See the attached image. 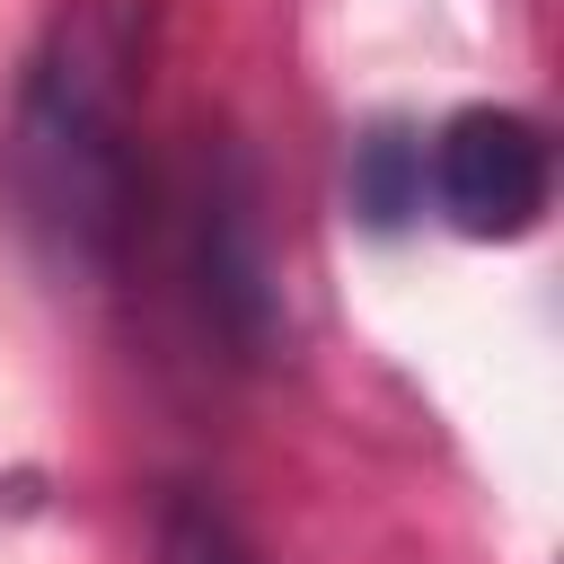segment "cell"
<instances>
[{
  "mask_svg": "<svg viewBox=\"0 0 564 564\" xmlns=\"http://www.w3.org/2000/svg\"><path fill=\"white\" fill-rule=\"evenodd\" d=\"M370 212H379V220L405 212V141H397V132L370 141Z\"/></svg>",
  "mask_w": 564,
  "mask_h": 564,
  "instance_id": "obj_5",
  "label": "cell"
},
{
  "mask_svg": "<svg viewBox=\"0 0 564 564\" xmlns=\"http://www.w3.org/2000/svg\"><path fill=\"white\" fill-rule=\"evenodd\" d=\"M150 88V0H70L26 62L9 123L18 220L62 256L97 264L132 194V115Z\"/></svg>",
  "mask_w": 564,
  "mask_h": 564,
  "instance_id": "obj_1",
  "label": "cell"
},
{
  "mask_svg": "<svg viewBox=\"0 0 564 564\" xmlns=\"http://www.w3.org/2000/svg\"><path fill=\"white\" fill-rule=\"evenodd\" d=\"M546 185H555L546 132L529 115H511V106H467L432 141V194H441L449 229H467V238H520V229H538Z\"/></svg>",
  "mask_w": 564,
  "mask_h": 564,
  "instance_id": "obj_2",
  "label": "cell"
},
{
  "mask_svg": "<svg viewBox=\"0 0 564 564\" xmlns=\"http://www.w3.org/2000/svg\"><path fill=\"white\" fill-rule=\"evenodd\" d=\"M159 564H256V546H247L220 511L167 502V511H159Z\"/></svg>",
  "mask_w": 564,
  "mask_h": 564,
  "instance_id": "obj_4",
  "label": "cell"
},
{
  "mask_svg": "<svg viewBox=\"0 0 564 564\" xmlns=\"http://www.w3.org/2000/svg\"><path fill=\"white\" fill-rule=\"evenodd\" d=\"M203 291H212V308L229 317V335H238L247 352L273 344V300H282V282H273V256H264L256 167H247L238 150H220L212 194H203Z\"/></svg>",
  "mask_w": 564,
  "mask_h": 564,
  "instance_id": "obj_3",
  "label": "cell"
}]
</instances>
